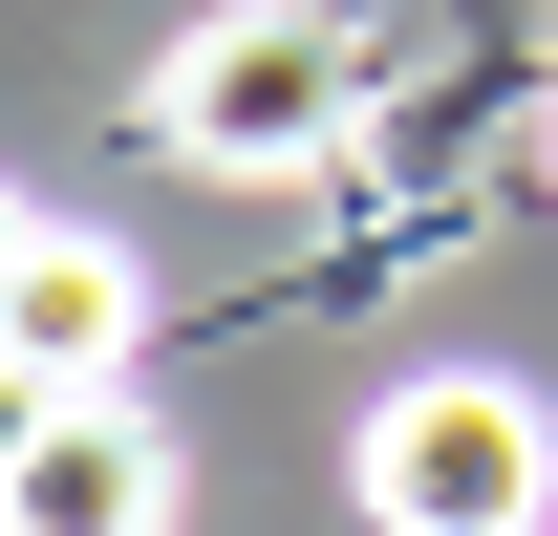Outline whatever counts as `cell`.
I'll return each mask as SVG.
<instances>
[{
	"mask_svg": "<svg viewBox=\"0 0 558 536\" xmlns=\"http://www.w3.org/2000/svg\"><path fill=\"white\" fill-rule=\"evenodd\" d=\"M150 279L130 236H86V215H22V258H0V365H22V407H86L108 365H130Z\"/></svg>",
	"mask_w": 558,
	"mask_h": 536,
	"instance_id": "cell-3",
	"label": "cell"
},
{
	"mask_svg": "<svg viewBox=\"0 0 558 536\" xmlns=\"http://www.w3.org/2000/svg\"><path fill=\"white\" fill-rule=\"evenodd\" d=\"M0 536H172V429H150L130 387L22 407V451H0Z\"/></svg>",
	"mask_w": 558,
	"mask_h": 536,
	"instance_id": "cell-4",
	"label": "cell"
},
{
	"mask_svg": "<svg viewBox=\"0 0 558 536\" xmlns=\"http://www.w3.org/2000/svg\"><path fill=\"white\" fill-rule=\"evenodd\" d=\"M344 108H365V44L301 22V0H215L194 44L130 86V130L172 150V172H215V194H301V172L344 150Z\"/></svg>",
	"mask_w": 558,
	"mask_h": 536,
	"instance_id": "cell-1",
	"label": "cell"
},
{
	"mask_svg": "<svg viewBox=\"0 0 558 536\" xmlns=\"http://www.w3.org/2000/svg\"><path fill=\"white\" fill-rule=\"evenodd\" d=\"M365 515L387 536H537L558 515V407L515 365H409V387L365 407Z\"/></svg>",
	"mask_w": 558,
	"mask_h": 536,
	"instance_id": "cell-2",
	"label": "cell"
}]
</instances>
